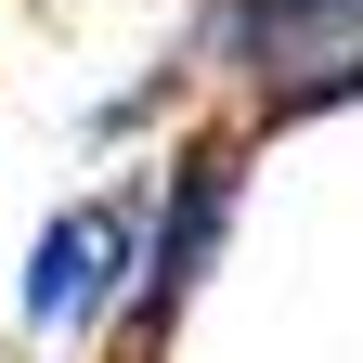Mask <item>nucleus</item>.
Returning a JSON list of instances; mask_svg holds the SVG:
<instances>
[{
  "instance_id": "1",
  "label": "nucleus",
  "mask_w": 363,
  "mask_h": 363,
  "mask_svg": "<svg viewBox=\"0 0 363 363\" xmlns=\"http://www.w3.org/2000/svg\"><path fill=\"white\" fill-rule=\"evenodd\" d=\"M247 156H259L247 104L169 130V156L143 182V272H130V311H117V350L130 363H169L182 311L208 298V272H220V247H234V220H247Z\"/></svg>"
},
{
  "instance_id": "2",
  "label": "nucleus",
  "mask_w": 363,
  "mask_h": 363,
  "mask_svg": "<svg viewBox=\"0 0 363 363\" xmlns=\"http://www.w3.org/2000/svg\"><path fill=\"white\" fill-rule=\"evenodd\" d=\"M130 272H143V182H104V195H78V208L39 220L13 311H26L39 350H91L130 311Z\"/></svg>"
},
{
  "instance_id": "3",
  "label": "nucleus",
  "mask_w": 363,
  "mask_h": 363,
  "mask_svg": "<svg viewBox=\"0 0 363 363\" xmlns=\"http://www.w3.org/2000/svg\"><path fill=\"white\" fill-rule=\"evenodd\" d=\"M350 39H363V0H195V26L169 39V65H182V91H195V78L272 91V78L350 52Z\"/></svg>"
},
{
  "instance_id": "4",
  "label": "nucleus",
  "mask_w": 363,
  "mask_h": 363,
  "mask_svg": "<svg viewBox=\"0 0 363 363\" xmlns=\"http://www.w3.org/2000/svg\"><path fill=\"white\" fill-rule=\"evenodd\" d=\"M337 104H363V39L325 52V65H298V78H272V91H247V130H311Z\"/></svg>"
}]
</instances>
